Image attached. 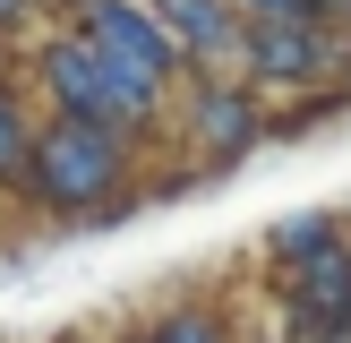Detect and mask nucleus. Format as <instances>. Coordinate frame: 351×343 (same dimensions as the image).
<instances>
[{"mask_svg": "<svg viewBox=\"0 0 351 343\" xmlns=\"http://www.w3.org/2000/svg\"><path fill=\"white\" fill-rule=\"evenodd\" d=\"M154 26L171 34V51H197V60H232L240 26H232V0H146Z\"/></svg>", "mask_w": 351, "mask_h": 343, "instance_id": "39448f33", "label": "nucleus"}, {"mask_svg": "<svg viewBox=\"0 0 351 343\" xmlns=\"http://www.w3.org/2000/svg\"><path fill=\"white\" fill-rule=\"evenodd\" d=\"M17 163H26V129H17L9 95H0V172H17Z\"/></svg>", "mask_w": 351, "mask_h": 343, "instance_id": "6e6552de", "label": "nucleus"}, {"mask_svg": "<svg viewBox=\"0 0 351 343\" xmlns=\"http://www.w3.org/2000/svg\"><path fill=\"white\" fill-rule=\"evenodd\" d=\"M206 129L215 137H240V146H249V129H257V112L240 95H206Z\"/></svg>", "mask_w": 351, "mask_h": 343, "instance_id": "0eeeda50", "label": "nucleus"}, {"mask_svg": "<svg viewBox=\"0 0 351 343\" xmlns=\"http://www.w3.org/2000/svg\"><path fill=\"white\" fill-rule=\"evenodd\" d=\"M300 326H308V343H343V326H351V257H317L308 266Z\"/></svg>", "mask_w": 351, "mask_h": 343, "instance_id": "423d86ee", "label": "nucleus"}, {"mask_svg": "<svg viewBox=\"0 0 351 343\" xmlns=\"http://www.w3.org/2000/svg\"><path fill=\"white\" fill-rule=\"evenodd\" d=\"M43 86L60 95V112H69V120H103V129H120V120H137V112L154 103V86H146V78H129V69H112L95 43H86V34L43 51Z\"/></svg>", "mask_w": 351, "mask_h": 343, "instance_id": "f03ea898", "label": "nucleus"}, {"mask_svg": "<svg viewBox=\"0 0 351 343\" xmlns=\"http://www.w3.org/2000/svg\"><path fill=\"white\" fill-rule=\"evenodd\" d=\"M17 9H26V0H0V17H17Z\"/></svg>", "mask_w": 351, "mask_h": 343, "instance_id": "1a4fd4ad", "label": "nucleus"}, {"mask_svg": "<svg viewBox=\"0 0 351 343\" xmlns=\"http://www.w3.org/2000/svg\"><path fill=\"white\" fill-rule=\"evenodd\" d=\"M17 172H34V189H43L51 206H86V198H103L112 189V172H120V137L103 129V120H51L43 137H34V154Z\"/></svg>", "mask_w": 351, "mask_h": 343, "instance_id": "f257e3e1", "label": "nucleus"}, {"mask_svg": "<svg viewBox=\"0 0 351 343\" xmlns=\"http://www.w3.org/2000/svg\"><path fill=\"white\" fill-rule=\"evenodd\" d=\"M240 60H257L266 78H317L326 69V34L308 26V17H257V26L240 34Z\"/></svg>", "mask_w": 351, "mask_h": 343, "instance_id": "20e7f679", "label": "nucleus"}, {"mask_svg": "<svg viewBox=\"0 0 351 343\" xmlns=\"http://www.w3.org/2000/svg\"><path fill=\"white\" fill-rule=\"evenodd\" d=\"M77 26H86V43H95L112 69H129V78H146V86H163V69L180 60L171 34L154 26V9H137V0H86Z\"/></svg>", "mask_w": 351, "mask_h": 343, "instance_id": "7ed1b4c3", "label": "nucleus"}]
</instances>
